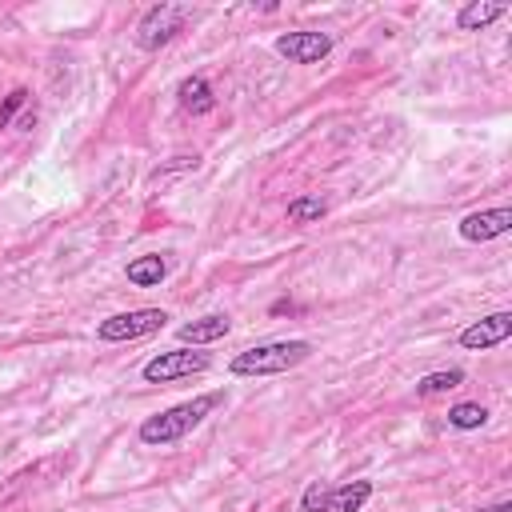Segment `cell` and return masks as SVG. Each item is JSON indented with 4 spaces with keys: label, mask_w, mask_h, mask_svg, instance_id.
<instances>
[{
    "label": "cell",
    "mask_w": 512,
    "mask_h": 512,
    "mask_svg": "<svg viewBox=\"0 0 512 512\" xmlns=\"http://www.w3.org/2000/svg\"><path fill=\"white\" fill-rule=\"evenodd\" d=\"M188 20H192V8H188V4H156V8H148V12L140 16V24H136V44H140L144 52H160L164 44H172V40L184 32Z\"/></svg>",
    "instance_id": "4"
},
{
    "label": "cell",
    "mask_w": 512,
    "mask_h": 512,
    "mask_svg": "<svg viewBox=\"0 0 512 512\" xmlns=\"http://www.w3.org/2000/svg\"><path fill=\"white\" fill-rule=\"evenodd\" d=\"M372 500V480H352V484H308L300 496L304 512H360Z\"/></svg>",
    "instance_id": "3"
},
{
    "label": "cell",
    "mask_w": 512,
    "mask_h": 512,
    "mask_svg": "<svg viewBox=\"0 0 512 512\" xmlns=\"http://www.w3.org/2000/svg\"><path fill=\"white\" fill-rule=\"evenodd\" d=\"M168 324V312L164 308H132V312H116V316H104L96 324V340L104 344H124V340H144L152 332H160Z\"/></svg>",
    "instance_id": "5"
},
{
    "label": "cell",
    "mask_w": 512,
    "mask_h": 512,
    "mask_svg": "<svg viewBox=\"0 0 512 512\" xmlns=\"http://www.w3.org/2000/svg\"><path fill=\"white\" fill-rule=\"evenodd\" d=\"M512 232V208L500 204V208H484V212H468L460 220V240L468 244H488V240H500Z\"/></svg>",
    "instance_id": "8"
},
{
    "label": "cell",
    "mask_w": 512,
    "mask_h": 512,
    "mask_svg": "<svg viewBox=\"0 0 512 512\" xmlns=\"http://www.w3.org/2000/svg\"><path fill=\"white\" fill-rule=\"evenodd\" d=\"M196 168H200V156H196V152H192V156H172L168 164H160V168L152 172V184H156V180H168V176H176V172H196Z\"/></svg>",
    "instance_id": "17"
},
{
    "label": "cell",
    "mask_w": 512,
    "mask_h": 512,
    "mask_svg": "<svg viewBox=\"0 0 512 512\" xmlns=\"http://www.w3.org/2000/svg\"><path fill=\"white\" fill-rule=\"evenodd\" d=\"M208 364H212L208 352H196V348H168V352H156V356L140 368V376H144L148 384H172V380H184V376L204 372Z\"/></svg>",
    "instance_id": "6"
},
{
    "label": "cell",
    "mask_w": 512,
    "mask_h": 512,
    "mask_svg": "<svg viewBox=\"0 0 512 512\" xmlns=\"http://www.w3.org/2000/svg\"><path fill=\"white\" fill-rule=\"evenodd\" d=\"M476 512H512V500H496V504H488V508H476Z\"/></svg>",
    "instance_id": "19"
},
{
    "label": "cell",
    "mask_w": 512,
    "mask_h": 512,
    "mask_svg": "<svg viewBox=\"0 0 512 512\" xmlns=\"http://www.w3.org/2000/svg\"><path fill=\"white\" fill-rule=\"evenodd\" d=\"M308 356H312L308 340H264V344L236 352L228 372L232 376H280V372H292L296 364H304Z\"/></svg>",
    "instance_id": "2"
},
{
    "label": "cell",
    "mask_w": 512,
    "mask_h": 512,
    "mask_svg": "<svg viewBox=\"0 0 512 512\" xmlns=\"http://www.w3.org/2000/svg\"><path fill=\"white\" fill-rule=\"evenodd\" d=\"M224 400H228V392H200V396H192V400H180V404H172V408H164V412L140 420V432H136V436H140V444L168 448V444L184 440L188 432H196Z\"/></svg>",
    "instance_id": "1"
},
{
    "label": "cell",
    "mask_w": 512,
    "mask_h": 512,
    "mask_svg": "<svg viewBox=\"0 0 512 512\" xmlns=\"http://www.w3.org/2000/svg\"><path fill=\"white\" fill-rule=\"evenodd\" d=\"M324 212H328V200H320V196H296V200H288V220L292 224H316Z\"/></svg>",
    "instance_id": "16"
},
{
    "label": "cell",
    "mask_w": 512,
    "mask_h": 512,
    "mask_svg": "<svg viewBox=\"0 0 512 512\" xmlns=\"http://www.w3.org/2000/svg\"><path fill=\"white\" fill-rule=\"evenodd\" d=\"M508 12V4H500V0H472V4H464L460 12H456V28L460 32H480V28H488L492 20H500Z\"/></svg>",
    "instance_id": "13"
},
{
    "label": "cell",
    "mask_w": 512,
    "mask_h": 512,
    "mask_svg": "<svg viewBox=\"0 0 512 512\" xmlns=\"http://www.w3.org/2000/svg\"><path fill=\"white\" fill-rule=\"evenodd\" d=\"M232 332V320L228 316H220V312H212V316H200V320H188V324H180V344H212V340H224Z\"/></svg>",
    "instance_id": "11"
},
{
    "label": "cell",
    "mask_w": 512,
    "mask_h": 512,
    "mask_svg": "<svg viewBox=\"0 0 512 512\" xmlns=\"http://www.w3.org/2000/svg\"><path fill=\"white\" fill-rule=\"evenodd\" d=\"M508 336H512V312H492V316L472 320V324L460 332V348H468V352H488V348L504 344Z\"/></svg>",
    "instance_id": "9"
},
{
    "label": "cell",
    "mask_w": 512,
    "mask_h": 512,
    "mask_svg": "<svg viewBox=\"0 0 512 512\" xmlns=\"http://www.w3.org/2000/svg\"><path fill=\"white\" fill-rule=\"evenodd\" d=\"M448 424H452V428H460V432H476V428H484V424H488V408H484V404H476V400H460V404H452V408H448Z\"/></svg>",
    "instance_id": "15"
},
{
    "label": "cell",
    "mask_w": 512,
    "mask_h": 512,
    "mask_svg": "<svg viewBox=\"0 0 512 512\" xmlns=\"http://www.w3.org/2000/svg\"><path fill=\"white\" fill-rule=\"evenodd\" d=\"M464 384V372L460 368H440V372H428V376H420L416 380V396H440V392H452V388H460Z\"/></svg>",
    "instance_id": "14"
},
{
    "label": "cell",
    "mask_w": 512,
    "mask_h": 512,
    "mask_svg": "<svg viewBox=\"0 0 512 512\" xmlns=\"http://www.w3.org/2000/svg\"><path fill=\"white\" fill-rule=\"evenodd\" d=\"M176 100H180V108H184V112H192V116H204V112H212V108H216L212 84H208L204 76H184V80L176 84Z\"/></svg>",
    "instance_id": "12"
},
{
    "label": "cell",
    "mask_w": 512,
    "mask_h": 512,
    "mask_svg": "<svg viewBox=\"0 0 512 512\" xmlns=\"http://www.w3.org/2000/svg\"><path fill=\"white\" fill-rule=\"evenodd\" d=\"M276 52L288 64H320L332 52V36L328 32H280Z\"/></svg>",
    "instance_id": "7"
},
{
    "label": "cell",
    "mask_w": 512,
    "mask_h": 512,
    "mask_svg": "<svg viewBox=\"0 0 512 512\" xmlns=\"http://www.w3.org/2000/svg\"><path fill=\"white\" fill-rule=\"evenodd\" d=\"M24 100H28V88H12V92L0 100V128H8V124H12V116L24 108Z\"/></svg>",
    "instance_id": "18"
},
{
    "label": "cell",
    "mask_w": 512,
    "mask_h": 512,
    "mask_svg": "<svg viewBox=\"0 0 512 512\" xmlns=\"http://www.w3.org/2000/svg\"><path fill=\"white\" fill-rule=\"evenodd\" d=\"M124 276H128V284H136V288H160V284L168 280V256H164V252L136 256V260H128Z\"/></svg>",
    "instance_id": "10"
}]
</instances>
